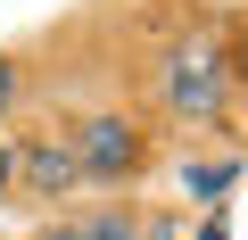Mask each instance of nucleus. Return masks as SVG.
<instances>
[{"instance_id": "1", "label": "nucleus", "mask_w": 248, "mask_h": 240, "mask_svg": "<svg viewBox=\"0 0 248 240\" xmlns=\"http://www.w3.org/2000/svg\"><path fill=\"white\" fill-rule=\"evenodd\" d=\"M166 108L174 116H223L232 108V42H174L166 50Z\"/></svg>"}, {"instance_id": "2", "label": "nucleus", "mask_w": 248, "mask_h": 240, "mask_svg": "<svg viewBox=\"0 0 248 240\" xmlns=\"http://www.w3.org/2000/svg\"><path fill=\"white\" fill-rule=\"evenodd\" d=\"M75 174H83V182H133V174H141V133H133V116H83V133H75Z\"/></svg>"}, {"instance_id": "3", "label": "nucleus", "mask_w": 248, "mask_h": 240, "mask_svg": "<svg viewBox=\"0 0 248 240\" xmlns=\"http://www.w3.org/2000/svg\"><path fill=\"white\" fill-rule=\"evenodd\" d=\"M83 174H75V149L66 141H33V149H17V191H42V199H66Z\"/></svg>"}, {"instance_id": "4", "label": "nucleus", "mask_w": 248, "mask_h": 240, "mask_svg": "<svg viewBox=\"0 0 248 240\" xmlns=\"http://www.w3.org/2000/svg\"><path fill=\"white\" fill-rule=\"evenodd\" d=\"M42 240H141V215L133 207H91V215H75V224H58Z\"/></svg>"}, {"instance_id": "5", "label": "nucleus", "mask_w": 248, "mask_h": 240, "mask_svg": "<svg viewBox=\"0 0 248 240\" xmlns=\"http://www.w3.org/2000/svg\"><path fill=\"white\" fill-rule=\"evenodd\" d=\"M232 182H240V166H232V158H215V166H199V158H190V166H182V191H190V199H207V207H215V199H232Z\"/></svg>"}, {"instance_id": "6", "label": "nucleus", "mask_w": 248, "mask_h": 240, "mask_svg": "<svg viewBox=\"0 0 248 240\" xmlns=\"http://www.w3.org/2000/svg\"><path fill=\"white\" fill-rule=\"evenodd\" d=\"M9 182H17V149L0 141V191H9Z\"/></svg>"}, {"instance_id": "7", "label": "nucleus", "mask_w": 248, "mask_h": 240, "mask_svg": "<svg viewBox=\"0 0 248 240\" xmlns=\"http://www.w3.org/2000/svg\"><path fill=\"white\" fill-rule=\"evenodd\" d=\"M9 91H17V66H9V58H0V108H9Z\"/></svg>"}, {"instance_id": "8", "label": "nucleus", "mask_w": 248, "mask_h": 240, "mask_svg": "<svg viewBox=\"0 0 248 240\" xmlns=\"http://www.w3.org/2000/svg\"><path fill=\"white\" fill-rule=\"evenodd\" d=\"M199 240H232V224H199Z\"/></svg>"}]
</instances>
